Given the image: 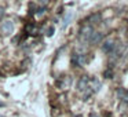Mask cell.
<instances>
[{"mask_svg":"<svg viewBox=\"0 0 128 117\" xmlns=\"http://www.w3.org/2000/svg\"><path fill=\"white\" fill-rule=\"evenodd\" d=\"M72 83H73V78L70 77V76H65V77H62V80L59 81L58 84L62 90H68V88H70Z\"/></svg>","mask_w":128,"mask_h":117,"instance_id":"cell-6","label":"cell"},{"mask_svg":"<svg viewBox=\"0 0 128 117\" xmlns=\"http://www.w3.org/2000/svg\"><path fill=\"white\" fill-rule=\"evenodd\" d=\"M3 12H4V8H3V7H0V17L3 15Z\"/></svg>","mask_w":128,"mask_h":117,"instance_id":"cell-16","label":"cell"},{"mask_svg":"<svg viewBox=\"0 0 128 117\" xmlns=\"http://www.w3.org/2000/svg\"><path fill=\"white\" fill-rule=\"evenodd\" d=\"M102 40H103V33H100V32H94L88 43L90 44H99Z\"/></svg>","mask_w":128,"mask_h":117,"instance_id":"cell-7","label":"cell"},{"mask_svg":"<svg viewBox=\"0 0 128 117\" xmlns=\"http://www.w3.org/2000/svg\"><path fill=\"white\" fill-rule=\"evenodd\" d=\"M14 33V22L11 20H4L0 24V34L3 37H8Z\"/></svg>","mask_w":128,"mask_h":117,"instance_id":"cell-2","label":"cell"},{"mask_svg":"<svg viewBox=\"0 0 128 117\" xmlns=\"http://www.w3.org/2000/svg\"><path fill=\"white\" fill-rule=\"evenodd\" d=\"M116 40L114 39H106L105 42H103V44H102V51L103 52H106V54H110L112 51L114 50V47H116Z\"/></svg>","mask_w":128,"mask_h":117,"instance_id":"cell-4","label":"cell"},{"mask_svg":"<svg viewBox=\"0 0 128 117\" xmlns=\"http://www.w3.org/2000/svg\"><path fill=\"white\" fill-rule=\"evenodd\" d=\"M26 32H28L29 34H32V36H34V34L37 33V30H39V29H37V26L36 25H33V24H29V25H26Z\"/></svg>","mask_w":128,"mask_h":117,"instance_id":"cell-12","label":"cell"},{"mask_svg":"<svg viewBox=\"0 0 128 117\" xmlns=\"http://www.w3.org/2000/svg\"><path fill=\"white\" fill-rule=\"evenodd\" d=\"M88 83H90L88 76H83V77H80V80L77 81V90L80 92H84L87 88H88Z\"/></svg>","mask_w":128,"mask_h":117,"instance_id":"cell-5","label":"cell"},{"mask_svg":"<svg viewBox=\"0 0 128 117\" xmlns=\"http://www.w3.org/2000/svg\"><path fill=\"white\" fill-rule=\"evenodd\" d=\"M117 96L121 102L127 103L128 105V90H124V88H118L117 90Z\"/></svg>","mask_w":128,"mask_h":117,"instance_id":"cell-8","label":"cell"},{"mask_svg":"<svg viewBox=\"0 0 128 117\" xmlns=\"http://www.w3.org/2000/svg\"><path fill=\"white\" fill-rule=\"evenodd\" d=\"M46 11H47V8H46V7H42L40 10H37V11H36V18H42L43 15L46 14Z\"/></svg>","mask_w":128,"mask_h":117,"instance_id":"cell-13","label":"cell"},{"mask_svg":"<svg viewBox=\"0 0 128 117\" xmlns=\"http://www.w3.org/2000/svg\"><path fill=\"white\" fill-rule=\"evenodd\" d=\"M88 87L92 90V92H98L100 88V81L98 78H90V83H88Z\"/></svg>","mask_w":128,"mask_h":117,"instance_id":"cell-9","label":"cell"},{"mask_svg":"<svg viewBox=\"0 0 128 117\" xmlns=\"http://www.w3.org/2000/svg\"><path fill=\"white\" fill-rule=\"evenodd\" d=\"M34 2H36L39 6H42V7H46L48 3H50V0H34Z\"/></svg>","mask_w":128,"mask_h":117,"instance_id":"cell-14","label":"cell"},{"mask_svg":"<svg viewBox=\"0 0 128 117\" xmlns=\"http://www.w3.org/2000/svg\"><path fill=\"white\" fill-rule=\"evenodd\" d=\"M90 117H98V114H96V113H94V112H92V113L90 114Z\"/></svg>","mask_w":128,"mask_h":117,"instance_id":"cell-17","label":"cell"},{"mask_svg":"<svg viewBox=\"0 0 128 117\" xmlns=\"http://www.w3.org/2000/svg\"><path fill=\"white\" fill-rule=\"evenodd\" d=\"M94 32H95L94 26L90 25V24H86V25L81 26L80 32H78V40H80L81 43H88Z\"/></svg>","mask_w":128,"mask_h":117,"instance_id":"cell-1","label":"cell"},{"mask_svg":"<svg viewBox=\"0 0 128 117\" xmlns=\"http://www.w3.org/2000/svg\"><path fill=\"white\" fill-rule=\"evenodd\" d=\"M72 18H73V12H72V11H68L66 14H65L64 20H62V25H61V28H62V29H66V28H68V25L70 24V21H72Z\"/></svg>","mask_w":128,"mask_h":117,"instance_id":"cell-10","label":"cell"},{"mask_svg":"<svg viewBox=\"0 0 128 117\" xmlns=\"http://www.w3.org/2000/svg\"><path fill=\"white\" fill-rule=\"evenodd\" d=\"M99 21H100V14H94V15H91V17H88L87 22H88L90 25H94V24H98Z\"/></svg>","mask_w":128,"mask_h":117,"instance_id":"cell-11","label":"cell"},{"mask_svg":"<svg viewBox=\"0 0 128 117\" xmlns=\"http://www.w3.org/2000/svg\"><path fill=\"white\" fill-rule=\"evenodd\" d=\"M70 62H72V65H74V66H81V65L87 64V55H86V54L74 52V54L72 55Z\"/></svg>","mask_w":128,"mask_h":117,"instance_id":"cell-3","label":"cell"},{"mask_svg":"<svg viewBox=\"0 0 128 117\" xmlns=\"http://www.w3.org/2000/svg\"><path fill=\"white\" fill-rule=\"evenodd\" d=\"M54 32H55V29H54V26H50V28L47 29V33H46V36L51 37V36L54 34Z\"/></svg>","mask_w":128,"mask_h":117,"instance_id":"cell-15","label":"cell"},{"mask_svg":"<svg viewBox=\"0 0 128 117\" xmlns=\"http://www.w3.org/2000/svg\"><path fill=\"white\" fill-rule=\"evenodd\" d=\"M3 106H4V103L2 102V100H0V108H3Z\"/></svg>","mask_w":128,"mask_h":117,"instance_id":"cell-18","label":"cell"}]
</instances>
